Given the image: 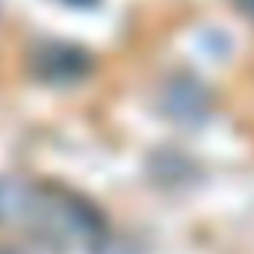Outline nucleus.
<instances>
[{
  "mask_svg": "<svg viewBox=\"0 0 254 254\" xmlns=\"http://www.w3.org/2000/svg\"><path fill=\"white\" fill-rule=\"evenodd\" d=\"M24 225L36 231L39 237L51 243H63V246L92 243L104 228L98 210L89 201L57 187H42V184H36Z\"/></svg>",
  "mask_w": 254,
  "mask_h": 254,
  "instance_id": "1",
  "label": "nucleus"
},
{
  "mask_svg": "<svg viewBox=\"0 0 254 254\" xmlns=\"http://www.w3.org/2000/svg\"><path fill=\"white\" fill-rule=\"evenodd\" d=\"M240 6H243V9H246V12L254 18V0H240Z\"/></svg>",
  "mask_w": 254,
  "mask_h": 254,
  "instance_id": "4",
  "label": "nucleus"
},
{
  "mask_svg": "<svg viewBox=\"0 0 254 254\" xmlns=\"http://www.w3.org/2000/svg\"><path fill=\"white\" fill-rule=\"evenodd\" d=\"M39 74L45 80H74L80 77L86 68H89V60L86 54L74 51V48H65V45H51L45 48V54L39 57Z\"/></svg>",
  "mask_w": 254,
  "mask_h": 254,
  "instance_id": "2",
  "label": "nucleus"
},
{
  "mask_svg": "<svg viewBox=\"0 0 254 254\" xmlns=\"http://www.w3.org/2000/svg\"><path fill=\"white\" fill-rule=\"evenodd\" d=\"M36 184L24 178H0V225H24Z\"/></svg>",
  "mask_w": 254,
  "mask_h": 254,
  "instance_id": "3",
  "label": "nucleus"
}]
</instances>
